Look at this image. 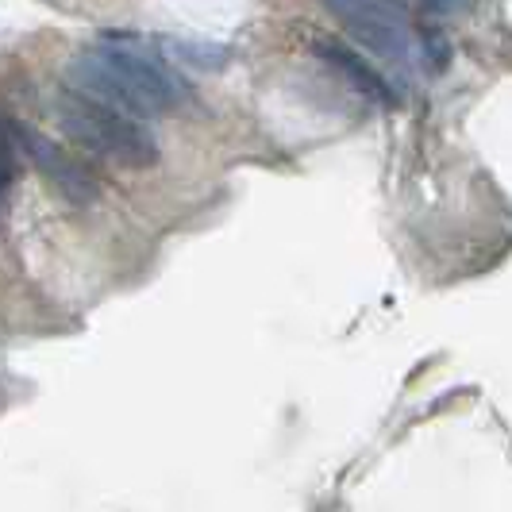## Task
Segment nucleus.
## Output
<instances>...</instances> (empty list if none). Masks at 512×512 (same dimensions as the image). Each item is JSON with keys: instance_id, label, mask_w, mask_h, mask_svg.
<instances>
[{"instance_id": "obj_1", "label": "nucleus", "mask_w": 512, "mask_h": 512, "mask_svg": "<svg viewBox=\"0 0 512 512\" xmlns=\"http://www.w3.org/2000/svg\"><path fill=\"white\" fill-rule=\"evenodd\" d=\"M70 81V89L112 104L135 120L174 112L189 101V81L170 66V58L151 51L147 39L124 31H108L93 47L74 54Z\"/></svg>"}, {"instance_id": "obj_4", "label": "nucleus", "mask_w": 512, "mask_h": 512, "mask_svg": "<svg viewBox=\"0 0 512 512\" xmlns=\"http://www.w3.org/2000/svg\"><path fill=\"white\" fill-rule=\"evenodd\" d=\"M20 151L31 154V162L43 170V178L51 181L58 193H66L70 201H93L101 193L97 174L77 154H70L66 147H58L54 139H47L43 131H31L20 124Z\"/></svg>"}, {"instance_id": "obj_5", "label": "nucleus", "mask_w": 512, "mask_h": 512, "mask_svg": "<svg viewBox=\"0 0 512 512\" xmlns=\"http://www.w3.org/2000/svg\"><path fill=\"white\" fill-rule=\"evenodd\" d=\"M316 54H320V62H328V66H332L335 74L343 77L347 85L362 89V93H366V97H374V101H385L382 77L374 74V70H370L355 51H347V47H339V43H332V39H324V43H316Z\"/></svg>"}, {"instance_id": "obj_3", "label": "nucleus", "mask_w": 512, "mask_h": 512, "mask_svg": "<svg viewBox=\"0 0 512 512\" xmlns=\"http://www.w3.org/2000/svg\"><path fill=\"white\" fill-rule=\"evenodd\" d=\"M328 12L343 20L351 39L393 62V66H416V35H412L409 12L397 4H328Z\"/></svg>"}, {"instance_id": "obj_6", "label": "nucleus", "mask_w": 512, "mask_h": 512, "mask_svg": "<svg viewBox=\"0 0 512 512\" xmlns=\"http://www.w3.org/2000/svg\"><path fill=\"white\" fill-rule=\"evenodd\" d=\"M20 124L0 112V201L12 193L16 185V170H20Z\"/></svg>"}, {"instance_id": "obj_2", "label": "nucleus", "mask_w": 512, "mask_h": 512, "mask_svg": "<svg viewBox=\"0 0 512 512\" xmlns=\"http://www.w3.org/2000/svg\"><path fill=\"white\" fill-rule=\"evenodd\" d=\"M54 116L77 147L93 151L97 158H108V162L128 166V170H151L158 162V139L147 128V120H135L112 104L93 101L77 89H58Z\"/></svg>"}]
</instances>
